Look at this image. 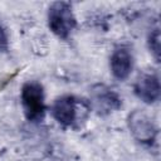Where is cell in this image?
Returning <instances> with one entry per match:
<instances>
[{"label":"cell","mask_w":161,"mask_h":161,"mask_svg":"<svg viewBox=\"0 0 161 161\" xmlns=\"http://www.w3.org/2000/svg\"><path fill=\"white\" fill-rule=\"evenodd\" d=\"M133 89L137 98L147 104H152L158 101L161 93L158 77L152 73H145L137 78Z\"/></svg>","instance_id":"6"},{"label":"cell","mask_w":161,"mask_h":161,"mask_svg":"<svg viewBox=\"0 0 161 161\" xmlns=\"http://www.w3.org/2000/svg\"><path fill=\"white\" fill-rule=\"evenodd\" d=\"M148 47L156 60L160 59V31L158 29H153L148 36Z\"/></svg>","instance_id":"8"},{"label":"cell","mask_w":161,"mask_h":161,"mask_svg":"<svg viewBox=\"0 0 161 161\" xmlns=\"http://www.w3.org/2000/svg\"><path fill=\"white\" fill-rule=\"evenodd\" d=\"M20 99L24 113L29 121H40L45 112L43 86L36 80L26 82L21 87Z\"/></svg>","instance_id":"2"},{"label":"cell","mask_w":161,"mask_h":161,"mask_svg":"<svg viewBox=\"0 0 161 161\" xmlns=\"http://www.w3.org/2000/svg\"><path fill=\"white\" fill-rule=\"evenodd\" d=\"M109 67H111L112 75L116 79H119V80L126 79L131 74L133 68V57L131 52L125 47H121L113 50L109 59Z\"/></svg>","instance_id":"7"},{"label":"cell","mask_w":161,"mask_h":161,"mask_svg":"<svg viewBox=\"0 0 161 161\" xmlns=\"http://www.w3.org/2000/svg\"><path fill=\"white\" fill-rule=\"evenodd\" d=\"M8 49V35L5 29L0 25V52H5Z\"/></svg>","instance_id":"9"},{"label":"cell","mask_w":161,"mask_h":161,"mask_svg":"<svg viewBox=\"0 0 161 161\" xmlns=\"http://www.w3.org/2000/svg\"><path fill=\"white\" fill-rule=\"evenodd\" d=\"M80 101L73 96H62L55 99L52 106V114L64 127H70L78 118Z\"/></svg>","instance_id":"4"},{"label":"cell","mask_w":161,"mask_h":161,"mask_svg":"<svg viewBox=\"0 0 161 161\" xmlns=\"http://www.w3.org/2000/svg\"><path fill=\"white\" fill-rule=\"evenodd\" d=\"M48 24L50 30L59 38L67 39L75 26L72 5L67 1H57L49 6Z\"/></svg>","instance_id":"1"},{"label":"cell","mask_w":161,"mask_h":161,"mask_svg":"<svg viewBox=\"0 0 161 161\" xmlns=\"http://www.w3.org/2000/svg\"><path fill=\"white\" fill-rule=\"evenodd\" d=\"M91 104L98 114H108L122 104L119 96L106 86H96L91 92Z\"/></svg>","instance_id":"5"},{"label":"cell","mask_w":161,"mask_h":161,"mask_svg":"<svg viewBox=\"0 0 161 161\" xmlns=\"http://www.w3.org/2000/svg\"><path fill=\"white\" fill-rule=\"evenodd\" d=\"M128 128L132 136L141 143L151 145L157 136V127L146 112L136 109L128 116Z\"/></svg>","instance_id":"3"}]
</instances>
